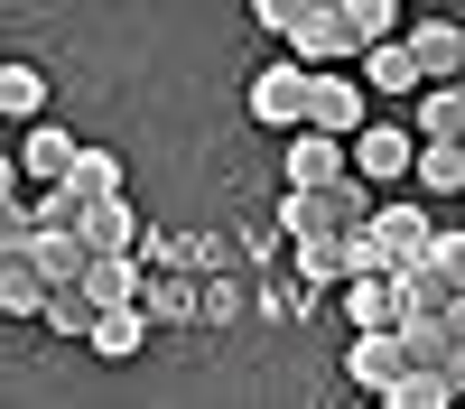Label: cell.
Wrapping results in <instances>:
<instances>
[{
    "label": "cell",
    "mask_w": 465,
    "mask_h": 409,
    "mask_svg": "<svg viewBox=\"0 0 465 409\" xmlns=\"http://www.w3.org/2000/svg\"><path fill=\"white\" fill-rule=\"evenodd\" d=\"M354 168H363V177H410V168H419V140H410L401 122H363V131H354Z\"/></svg>",
    "instance_id": "7c38bea8"
},
{
    "label": "cell",
    "mask_w": 465,
    "mask_h": 409,
    "mask_svg": "<svg viewBox=\"0 0 465 409\" xmlns=\"http://www.w3.org/2000/svg\"><path fill=\"white\" fill-rule=\"evenodd\" d=\"M289 260H298V270L317 279V288H344V279H354V242H344V233H317V242H289Z\"/></svg>",
    "instance_id": "ffe728a7"
},
{
    "label": "cell",
    "mask_w": 465,
    "mask_h": 409,
    "mask_svg": "<svg viewBox=\"0 0 465 409\" xmlns=\"http://www.w3.org/2000/svg\"><path fill=\"white\" fill-rule=\"evenodd\" d=\"M354 65H363V84H372V93H419V84H429V74H419V56H410V28H401V37H381V47H363Z\"/></svg>",
    "instance_id": "9a60e30c"
},
{
    "label": "cell",
    "mask_w": 465,
    "mask_h": 409,
    "mask_svg": "<svg viewBox=\"0 0 465 409\" xmlns=\"http://www.w3.org/2000/svg\"><path fill=\"white\" fill-rule=\"evenodd\" d=\"M0 316H19V326H47V270H37L28 251L0 260Z\"/></svg>",
    "instance_id": "5bb4252c"
},
{
    "label": "cell",
    "mask_w": 465,
    "mask_h": 409,
    "mask_svg": "<svg viewBox=\"0 0 465 409\" xmlns=\"http://www.w3.org/2000/svg\"><path fill=\"white\" fill-rule=\"evenodd\" d=\"M401 372H410V335H401V326H363L354 345H344V382H335V391H372V400H391Z\"/></svg>",
    "instance_id": "7a4b0ae2"
},
{
    "label": "cell",
    "mask_w": 465,
    "mask_h": 409,
    "mask_svg": "<svg viewBox=\"0 0 465 409\" xmlns=\"http://www.w3.org/2000/svg\"><path fill=\"white\" fill-rule=\"evenodd\" d=\"M335 307H344V326H401V288H391V270H354V279H344L335 288Z\"/></svg>",
    "instance_id": "8fae6325"
},
{
    "label": "cell",
    "mask_w": 465,
    "mask_h": 409,
    "mask_svg": "<svg viewBox=\"0 0 465 409\" xmlns=\"http://www.w3.org/2000/svg\"><path fill=\"white\" fill-rule=\"evenodd\" d=\"M410 131L419 140H465V84H419L410 93Z\"/></svg>",
    "instance_id": "e0dca14e"
},
{
    "label": "cell",
    "mask_w": 465,
    "mask_h": 409,
    "mask_svg": "<svg viewBox=\"0 0 465 409\" xmlns=\"http://www.w3.org/2000/svg\"><path fill=\"white\" fill-rule=\"evenodd\" d=\"M140 260L149 270H205V233H149Z\"/></svg>",
    "instance_id": "cb8c5ba5"
},
{
    "label": "cell",
    "mask_w": 465,
    "mask_h": 409,
    "mask_svg": "<svg viewBox=\"0 0 465 409\" xmlns=\"http://www.w3.org/2000/svg\"><path fill=\"white\" fill-rule=\"evenodd\" d=\"M84 242H94V251H140V242H149V223L131 214V196H103V205L84 214Z\"/></svg>",
    "instance_id": "ac0fdd59"
},
{
    "label": "cell",
    "mask_w": 465,
    "mask_h": 409,
    "mask_svg": "<svg viewBox=\"0 0 465 409\" xmlns=\"http://www.w3.org/2000/svg\"><path fill=\"white\" fill-rule=\"evenodd\" d=\"M242 316V288H232V270H205V326H232Z\"/></svg>",
    "instance_id": "4316f807"
},
{
    "label": "cell",
    "mask_w": 465,
    "mask_h": 409,
    "mask_svg": "<svg viewBox=\"0 0 465 409\" xmlns=\"http://www.w3.org/2000/svg\"><path fill=\"white\" fill-rule=\"evenodd\" d=\"M307 122L335 131V140H354L372 122V84H363V65L344 74V65H317V102H307Z\"/></svg>",
    "instance_id": "277c9868"
},
{
    "label": "cell",
    "mask_w": 465,
    "mask_h": 409,
    "mask_svg": "<svg viewBox=\"0 0 465 409\" xmlns=\"http://www.w3.org/2000/svg\"><path fill=\"white\" fill-rule=\"evenodd\" d=\"M261 307H270V316H307V307H317V279H307L298 260H289L280 279H261Z\"/></svg>",
    "instance_id": "d4e9b609"
},
{
    "label": "cell",
    "mask_w": 465,
    "mask_h": 409,
    "mask_svg": "<svg viewBox=\"0 0 465 409\" xmlns=\"http://www.w3.org/2000/svg\"><path fill=\"white\" fill-rule=\"evenodd\" d=\"M65 186H74V196H94V205H103V196H122V159H112V149H84Z\"/></svg>",
    "instance_id": "484cf974"
},
{
    "label": "cell",
    "mask_w": 465,
    "mask_h": 409,
    "mask_svg": "<svg viewBox=\"0 0 465 409\" xmlns=\"http://www.w3.org/2000/svg\"><path fill=\"white\" fill-rule=\"evenodd\" d=\"M280 47H289L298 65H354V28H344V10H326V0H317V10H307Z\"/></svg>",
    "instance_id": "5b68a950"
},
{
    "label": "cell",
    "mask_w": 465,
    "mask_h": 409,
    "mask_svg": "<svg viewBox=\"0 0 465 409\" xmlns=\"http://www.w3.org/2000/svg\"><path fill=\"white\" fill-rule=\"evenodd\" d=\"M419 196H465V140H419Z\"/></svg>",
    "instance_id": "d6986e66"
},
{
    "label": "cell",
    "mask_w": 465,
    "mask_h": 409,
    "mask_svg": "<svg viewBox=\"0 0 465 409\" xmlns=\"http://www.w3.org/2000/svg\"><path fill=\"white\" fill-rule=\"evenodd\" d=\"M410 10H438V0H410Z\"/></svg>",
    "instance_id": "f546056e"
},
{
    "label": "cell",
    "mask_w": 465,
    "mask_h": 409,
    "mask_svg": "<svg viewBox=\"0 0 465 409\" xmlns=\"http://www.w3.org/2000/svg\"><path fill=\"white\" fill-rule=\"evenodd\" d=\"M363 168L354 177H335V186H289V196H280V233L289 242H317V233H354V223L372 214V196H363Z\"/></svg>",
    "instance_id": "6da1fadb"
},
{
    "label": "cell",
    "mask_w": 465,
    "mask_h": 409,
    "mask_svg": "<svg viewBox=\"0 0 465 409\" xmlns=\"http://www.w3.org/2000/svg\"><path fill=\"white\" fill-rule=\"evenodd\" d=\"M438 270H447V288L465 297V233H438Z\"/></svg>",
    "instance_id": "f1b7e54d"
},
{
    "label": "cell",
    "mask_w": 465,
    "mask_h": 409,
    "mask_svg": "<svg viewBox=\"0 0 465 409\" xmlns=\"http://www.w3.org/2000/svg\"><path fill=\"white\" fill-rule=\"evenodd\" d=\"M0 112H10V122H47V74L37 65H0Z\"/></svg>",
    "instance_id": "603a6c76"
},
{
    "label": "cell",
    "mask_w": 465,
    "mask_h": 409,
    "mask_svg": "<svg viewBox=\"0 0 465 409\" xmlns=\"http://www.w3.org/2000/svg\"><path fill=\"white\" fill-rule=\"evenodd\" d=\"M372 233L391 242V270H410V260H438V223L419 205H372Z\"/></svg>",
    "instance_id": "30bf717a"
},
{
    "label": "cell",
    "mask_w": 465,
    "mask_h": 409,
    "mask_svg": "<svg viewBox=\"0 0 465 409\" xmlns=\"http://www.w3.org/2000/svg\"><path fill=\"white\" fill-rule=\"evenodd\" d=\"M19 251L47 270V288H65V279H84V270H94V242H84V233H65V223H37Z\"/></svg>",
    "instance_id": "9c48e42d"
},
{
    "label": "cell",
    "mask_w": 465,
    "mask_h": 409,
    "mask_svg": "<svg viewBox=\"0 0 465 409\" xmlns=\"http://www.w3.org/2000/svg\"><path fill=\"white\" fill-rule=\"evenodd\" d=\"M456 84H465V74H456Z\"/></svg>",
    "instance_id": "1f68e13d"
},
{
    "label": "cell",
    "mask_w": 465,
    "mask_h": 409,
    "mask_svg": "<svg viewBox=\"0 0 465 409\" xmlns=\"http://www.w3.org/2000/svg\"><path fill=\"white\" fill-rule=\"evenodd\" d=\"M326 10H335V0H326Z\"/></svg>",
    "instance_id": "4dcf8cb0"
},
{
    "label": "cell",
    "mask_w": 465,
    "mask_h": 409,
    "mask_svg": "<svg viewBox=\"0 0 465 409\" xmlns=\"http://www.w3.org/2000/svg\"><path fill=\"white\" fill-rule=\"evenodd\" d=\"M410 56L429 84H456L465 74V19H410Z\"/></svg>",
    "instance_id": "ba28073f"
},
{
    "label": "cell",
    "mask_w": 465,
    "mask_h": 409,
    "mask_svg": "<svg viewBox=\"0 0 465 409\" xmlns=\"http://www.w3.org/2000/svg\"><path fill=\"white\" fill-rule=\"evenodd\" d=\"M307 102H317V65L280 56V65L252 74V122L261 131H307Z\"/></svg>",
    "instance_id": "3957f363"
},
{
    "label": "cell",
    "mask_w": 465,
    "mask_h": 409,
    "mask_svg": "<svg viewBox=\"0 0 465 409\" xmlns=\"http://www.w3.org/2000/svg\"><path fill=\"white\" fill-rule=\"evenodd\" d=\"M307 10H317V0H252V19H261L270 37H289V28H298Z\"/></svg>",
    "instance_id": "83f0119b"
},
{
    "label": "cell",
    "mask_w": 465,
    "mask_h": 409,
    "mask_svg": "<svg viewBox=\"0 0 465 409\" xmlns=\"http://www.w3.org/2000/svg\"><path fill=\"white\" fill-rule=\"evenodd\" d=\"M140 307L159 316V326H205V270H149Z\"/></svg>",
    "instance_id": "52a82bcc"
},
{
    "label": "cell",
    "mask_w": 465,
    "mask_h": 409,
    "mask_svg": "<svg viewBox=\"0 0 465 409\" xmlns=\"http://www.w3.org/2000/svg\"><path fill=\"white\" fill-rule=\"evenodd\" d=\"M335 10H344L354 56H363V47H381V37H401V10H410V0H335Z\"/></svg>",
    "instance_id": "7402d4cb"
},
{
    "label": "cell",
    "mask_w": 465,
    "mask_h": 409,
    "mask_svg": "<svg viewBox=\"0 0 465 409\" xmlns=\"http://www.w3.org/2000/svg\"><path fill=\"white\" fill-rule=\"evenodd\" d=\"M335 177H354V140H335V131L307 122L289 140V186H335Z\"/></svg>",
    "instance_id": "8992f818"
},
{
    "label": "cell",
    "mask_w": 465,
    "mask_h": 409,
    "mask_svg": "<svg viewBox=\"0 0 465 409\" xmlns=\"http://www.w3.org/2000/svg\"><path fill=\"white\" fill-rule=\"evenodd\" d=\"M149 326H159V316H149L140 297H131V307H103V316H94V335H84V345H94L103 363H131V354L149 345Z\"/></svg>",
    "instance_id": "2e32d148"
},
{
    "label": "cell",
    "mask_w": 465,
    "mask_h": 409,
    "mask_svg": "<svg viewBox=\"0 0 465 409\" xmlns=\"http://www.w3.org/2000/svg\"><path fill=\"white\" fill-rule=\"evenodd\" d=\"M74 159H84V140H65L56 122H28V149H19V177H37V186H65V177H74Z\"/></svg>",
    "instance_id": "4fadbf2b"
},
{
    "label": "cell",
    "mask_w": 465,
    "mask_h": 409,
    "mask_svg": "<svg viewBox=\"0 0 465 409\" xmlns=\"http://www.w3.org/2000/svg\"><path fill=\"white\" fill-rule=\"evenodd\" d=\"M447 400H465L447 363H410V372H401V391H391V409H447Z\"/></svg>",
    "instance_id": "44dd1931"
}]
</instances>
